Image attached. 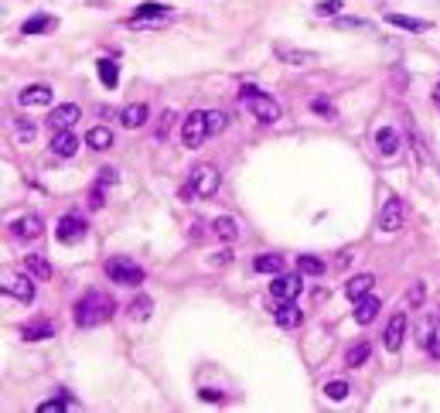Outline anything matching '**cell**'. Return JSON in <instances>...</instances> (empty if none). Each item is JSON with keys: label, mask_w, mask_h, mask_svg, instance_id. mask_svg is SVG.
<instances>
[{"label": "cell", "mask_w": 440, "mask_h": 413, "mask_svg": "<svg viewBox=\"0 0 440 413\" xmlns=\"http://www.w3.org/2000/svg\"><path fill=\"white\" fill-rule=\"evenodd\" d=\"M273 55L283 65H311V62H318L314 52H297V48H287V45H273Z\"/></svg>", "instance_id": "15"}, {"label": "cell", "mask_w": 440, "mask_h": 413, "mask_svg": "<svg viewBox=\"0 0 440 413\" xmlns=\"http://www.w3.org/2000/svg\"><path fill=\"white\" fill-rule=\"evenodd\" d=\"M434 103L440 106V82H437V89H434Z\"/></svg>", "instance_id": "48"}, {"label": "cell", "mask_w": 440, "mask_h": 413, "mask_svg": "<svg viewBox=\"0 0 440 413\" xmlns=\"http://www.w3.org/2000/svg\"><path fill=\"white\" fill-rule=\"evenodd\" d=\"M3 294H10V298H17V301L28 304L34 298V284L28 277H21V274H7L3 277Z\"/></svg>", "instance_id": "10"}, {"label": "cell", "mask_w": 440, "mask_h": 413, "mask_svg": "<svg viewBox=\"0 0 440 413\" xmlns=\"http://www.w3.org/2000/svg\"><path fill=\"white\" fill-rule=\"evenodd\" d=\"M147 116H151L147 103H130V106H123V109H120V123H123L126 130L144 126V123H147Z\"/></svg>", "instance_id": "16"}, {"label": "cell", "mask_w": 440, "mask_h": 413, "mask_svg": "<svg viewBox=\"0 0 440 413\" xmlns=\"http://www.w3.org/2000/svg\"><path fill=\"white\" fill-rule=\"evenodd\" d=\"M168 17H171V7H164V3H140L137 14L130 17V24L133 27H154V24H164Z\"/></svg>", "instance_id": "6"}, {"label": "cell", "mask_w": 440, "mask_h": 413, "mask_svg": "<svg viewBox=\"0 0 440 413\" xmlns=\"http://www.w3.org/2000/svg\"><path fill=\"white\" fill-rule=\"evenodd\" d=\"M253 270H256V274H283V256H276V253H263V256H256V260H253Z\"/></svg>", "instance_id": "26"}, {"label": "cell", "mask_w": 440, "mask_h": 413, "mask_svg": "<svg viewBox=\"0 0 440 413\" xmlns=\"http://www.w3.org/2000/svg\"><path fill=\"white\" fill-rule=\"evenodd\" d=\"M86 219L82 215H62L58 219V225H55V236H58V243H65V246H72V243H79L82 236H86Z\"/></svg>", "instance_id": "8"}, {"label": "cell", "mask_w": 440, "mask_h": 413, "mask_svg": "<svg viewBox=\"0 0 440 413\" xmlns=\"http://www.w3.org/2000/svg\"><path fill=\"white\" fill-rule=\"evenodd\" d=\"M219 185H222V175H219L215 164H198V168L191 171V188H195L201 199H212V195L219 192Z\"/></svg>", "instance_id": "5"}, {"label": "cell", "mask_w": 440, "mask_h": 413, "mask_svg": "<svg viewBox=\"0 0 440 413\" xmlns=\"http://www.w3.org/2000/svg\"><path fill=\"white\" fill-rule=\"evenodd\" d=\"M14 133H17V140L21 144H31L34 137H38V126H34V120H14Z\"/></svg>", "instance_id": "32"}, {"label": "cell", "mask_w": 440, "mask_h": 413, "mask_svg": "<svg viewBox=\"0 0 440 413\" xmlns=\"http://www.w3.org/2000/svg\"><path fill=\"white\" fill-rule=\"evenodd\" d=\"M335 24L338 27H362V31H368V21H362V17H335Z\"/></svg>", "instance_id": "41"}, {"label": "cell", "mask_w": 440, "mask_h": 413, "mask_svg": "<svg viewBox=\"0 0 440 413\" xmlns=\"http://www.w3.org/2000/svg\"><path fill=\"white\" fill-rule=\"evenodd\" d=\"M243 103H246V109H250L260 123H276V120H280V103H276L273 96L260 93V89H253V86H243Z\"/></svg>", "instance_id": "3"}, {"label": "cell", "mask_w": 440, "mask_h": 413, "mask_svg": "<svg viewBox=\"0 0 440 413\" xmlns=\"http://www.w3.org/2000/svg\"><path fill=\"white\" fill-rule=\"evenodd\" d=\"M379 229H382V232H399V229H403V205H399V199H396V195H389V199L382 202V212H379Z\"/></svg>", "instance_id": "9"}, {"label": "cell", "mask_w": 440, "mask_h": 413, "mask_svg": "<svg viewBox=\"0 0 440 413\" xmlns=\"http://www.w3.org/2000/svg\"><path fill=\"white\" fill-rule=\"evenodd\" d=\"M86 144L92 150H109V147H113V133H109L106 126H92L86 133Z\"/></svg>", "instance_id": "27"}, {"label": "cell", "mask_w": 440, "mask_h": 413, "mask_svg": "<svg viewBox=\"0 0 440 413\" xmlns=\"http://www.w3.org/2000/svg\"><path fill=\"white\" fill-rule=\"evenodd\" d=\"M314 10H318L321 17H335V14L342 10V0H321V3H318Z\"/></svg>", "instance_id": "37"}, {"label": "cell", "mask_w": 440, "mask_h": 413, "mask_svg": "<svg viewBox=\"0 0 440 413\" xmlns=\"http://www.w3.org/2000/svg\"><path fill=\"white\" fill-rule=\"evenodd\" d=\"M201 400H222V393H215V390H205V393H201Z\"/></svg>", "instance_id": "47"}, {"label": "cell", "mask_w": 440, "mask_h": 413, "mask_svg": "<svg viewBox=\"0 0 440 413\" xmlns=\"http://www.w3.org/2000/svg\"><path fill=\"white\" fill-rule=\"evenodd\" d=\"M96 185H99V188L116 185V168H102V171H99V178H96Z\"/></svg>", "instance_id": "39"}, {"label": "cell", "mask_w": 440, "mask_h": 413, "mask_svg": "<svg viewBox=\"0 0 440 413\" xmlns=\"http://www.w3.org/2000/svg\"><path fill=\"white\" fill-rule=\"evenodd\" d=\"M386 21L393 27H403V31H413V34H424L430 31V21H420V17H406V14H386Z\"/></svg>", "instance_id": "20"}, {"label": "cell", "mask_w": 440, "mask_h": 413, "mask_svg": "<svg viewBox=\"0 0 440 413\" xmlns=\"http://www.w3.org/2000/svg\"><path fill=\"white\" fill-rule=\"evenodd\" d=\"M212 232H215L222 243H236V239H239V225H236V219H229V215H219V219L212 222Z\"/></svg>", "instance_id": "21"}, {"label": "cell", "mask_w": 440, "mask_h": 413, "mask_svg": "<svg viewBox=\"0 0 440 413\" xmlns=\"http://www.w3.org/2000/svg\"><path fill=\"white\" fill-rule=\"evenodd\" d=\"M212 260H215V263H229V260H232V253H229V249H222V253H215Z\"/></svg>", "instance_id": "45"}, {"label": "cell", "mask_w": 440, "mask_h": 413, "mask_svg": "<svg viewBox=\"0 0 440 413\" xmlns=\"http://www.w3.org/2000/svg\"><path fill=\"white\" fill-rule=\"evenodd\" d=\"M311 109H314V113H321V116H328V120H335V106L328 103V100H321V96L311 103Z\"/></svg>", "instance_id": "40"}, {"label": "cell", "mask_w": 440, "mask_h": 413, "mask_svg": "<svg viewBox=\"0 0 440 413\" xmlns=\"http://www.w3.org/2000/svg\"><path fill=\"white\" fill-rule=\"evenodd\" d=\"M113 311H116V304L102 291H89L86 298H79V304L72 308V314H76V324L79 328H96V324L109 321Z\"/></svg>", "instance_id": "1"}, {"label": "cell", "mask_w": 440, "mask_h": 413, "mask_svg": "<svg viewBox=\"0 0 440 413\" xmlns=\"http://www.w3.org/2000/svg\"><path fill=\"white\" fill-rule=\"evenodd\" d=\"M372 287H375V277H372V274H358V277H352V280H349L345 294H349L352 301H362V298H365Z\"/></svg>", "instance_id": "22"}, {"label": "cell", "mask_w": 440, "mask_h": 413, "mask_svg": "<svg viewBox=\"0 0 440 413\" xmlns=\"http://www.w3.org/2000/svg\"><path fill=\"white\" fill-rule=\"evenodd\" d=\"M24 270H28L31 277H38V280H48V277H52V263H48L45 256H34V253L24 256Z\"/></svg>", "instance_id": "25"}, {"label": "cell", "mask_w": 440, "mask_h": 413, "mask_svg": "<svg viewBox=\"0 0 440 413\" xmlns=\"http://www.w3.org/2000/svg\"><path fill=\"white\" fill-rule=\"evenodd\" d=\"M10 236H14V239H21V243L38 239V236H41V219H38V215H21V219L10 225Z\"/></svg>", "instance_id": "12"}, {"label": "cell", "mask_w": 440, "mask_h": 413, "mask_svg": "<svg viewBox=\"0 0 440 413\" xmlns=\"http://www.w3.org/2000/svg\"><path fill=\"white\" fill-rule=\"evenodd\" d=\"M191 236H195V239H201V236H205V222H195V229H191Z\"/></svg>", "instance_id": "46"}, {"label": "cell", "mask_w": 440, "mask_h": 413, "mask_svg": "<svg viewBox=\"0 0 440 413\" xmlns=\"http://www.w3.org/2000/svg\"><path fill=\"white\" fill-rule=\"evenodd\" d=\"M368 359H372V345H368V342H358V345H352V348L345 352V366H349V369H362Z\"/></svg>", "instance_id": "23"}, {"label": "cell", "mask_w": 440, "mask_h": 413, "mask_svg": "<svg viewBox=\"0 0 440 413\" xmlns=\"http://www.w3.org/2000/svg\"><path fill=\"white\" fill-rule=\"evenodd\" d=\"M208 133H212V130H208V109H195V113L184 116V123H181V140H184V147H201Z\"/></svg>", "instance_id": "4"}, {"label": "cell", "mask_w": 440, "mask_h": 413, "mask_svg": "<svg viewBox=\"0 0 440 413\" xmlns=\"http://www.w3.org/2000/svg\"><path fill=\"white\" fill-rule=\"evenodd\" d=\"M406 298H410V304H424V298H427V287H424V284H417V287H410V294H406Z\"/></svg>", "instance_id": "42"}, {"label": "cell", "mask_w": 440, "mask_h": 413, "mask_svg": "<svg viewBox=\"0 0 440 413\" xmlns=\"http://www.w3.org/2000/svg\"><path fill=\"white\" fill-rule=\"evenodd\" d=\"M297 270H300L304 277H321V274H324V263H321L318 256H300V260H297Z\"/></svg>", "instance_id": "33"}, {"label": "cell", "mask_w": 440, "mask_h": 413, "mask_svg": "<svg viewBox=\"0 0 440 413\" xmlns=\"http://www.w3.org/2000/svg\"><path fill=\"white\" fill-rule=\"evenodd\" d=\"M69 407H72V400H69V397H58V400H45L38 410L41 413H55V410H69Z\"/></svg>", "instance_id": "35"}, {"label": "cell", "mask_w": 440, "mask_h": 413, "mask_svg": "<svg viewBox=\"0 0 440 413\" xmlns=\"http://www.w3.org/2000/svg\"><path fill=\"white\" fill-rule=\"evenodd\" d=\"M17 103L21 106H48L52 103V89L48 86H24L21 93H17Z\"/></svg>", "instance_id": "17"}, {"label": "cell", "mask_w": 440, "mask_h": 413, "mask_svg": "<svg viewBox=\"0 0 440 413\" xmlns=\"http://www.w3.org/2000/svg\"><path fill=\"white\" fill-rule=\"evenodd\" d=\"M375 314H379V301H375L372 294H365L362 301H355V321H358V324H368Z\"/></svg>", "instance_id": "24"}, {"label": "cell", "mask_w": 440, "mask_h": 413, "mask_svg": "<svg viewBox=\"0 0 440 413\" xmlns=\"http://www.w3.org/2000/svg\"><path fill=\"white\" fill-rule=\"evenodd\" d=\"M76 150H79L76 133H72V130H55V137H52V154H55V157H76Z\"/></svg>", "instance_id": "13"}, {"label": "cell", "mask_w": 440, "mask_h": 413, "mask_svg": "<svg viewBox=\"0 0 440 413\" xmlns=\"http://www.w3.org/2000/svg\"><path fill=\"white\" fill-rule=\"evenodd\" d=\"M300 291H304L300 274H276V280L270 284V294H273L276 301H297Z\"/></svg>", "instance_id": "7"}, {"label": "cell", "mask_w": 440, "mask_h": 413, "mask_svg": "<svg viewBox=\"0 0 440 413\" xmlns=\"http://www.w3.org/2000/svg\"><path fill=\"white\" fill-rule=\"evenodd\" d=\"M403 338H406V314H393L389 324H386V331H382V342H386L389 352H396L403 345Z\"/></svg>", "instance_id": "11"}, {"label": "cell", "mask_w": 440, "mask_h": 413, "mask_svg": "<svg viewBox=\"0 0 440 413\" xmlns=\"http://www.w3.org/2000/svg\"><path fill=\"white\" fill-rule=\"evenodd\" d=\"M21 335H24L28 342H41V338H52V335H55V324H52V321H38V324H28Z\"/></svg>", "instance_id": "31"}, {"label": "cell", "mask_w": 440, "mask_h": 413, "mask_svg": "<svg viewBox=\"0 0 440 413\" xmlns=\"http://www.w3.org/2000/svg\"><path fill=\"white\" fill-rule=\"evenodd\" d=\"M96 69H99L102 86H106V89H116V82H120V69H116V62L102 58V62H96Z\"/></svg>", "instance_id": "30"}, {"label": "cell", "mask_w": 440, "mask_h": 413, "mask_svg": "<svg viewBox=\"0 0 440 413\" xmlns=\"http://www.w3.org/2000/svg\"><path fill=\"white\" fill-rule=\"evenodd\" d=\"M52 27H55V17H45V14L28 17V21L21 24V31H24V34H45V31H52Z\"/></svg>", "instance_id": "29"}, {"label": "cell", "mask_w": 440, "mask_h": 413, "mask_svg": "<svg viewBox=\"0 0 440 413\" xmlns=\"http://www.w3.org/2000/svg\"><path fill=\"white\" fill-rule=\"evenodd\" d=\"M79 120V106L76 103H62L52 109V116H48V123L55 126V130H72V123Z\"/></svg>", "instance_id": "14"}, {"label": "cell", "mask_w": 440, "mask_h": 413, "mask_svg": "<svg viewBox=\"0 0 440 413\" xmlns=\"http://www.w3.org/2000/svg\"><path fill=\"white\" fill-rule=\"evenodd\" d=\"M324 397H328V400H345V397H349V383H345V379H331V383L324 386Z\"/></svg>", "instance_id": "34"}, {"label": "cell", "mask_w": 440, "mask_h": 413, "mask_svg": "<svg viewBox=\"0 0 440 413\" xmlns=\"http://www.w3.org/2000/svg\"><path fill=\"white\" fill-rule=\"evenodd\" d=\"M226 123H229V116H226V113H219V109H208V130H212V133L226 130Z\"/></svg>", "instance_id": "36"}, {"label": "cell", "mask_w": 440, "mask_h": 413, "mask_svg": "<svg viewBox=\"0 0 440 413\" xmlns=\"http://www.w3.org/2000/svg\"><path fill=\"white\" fill-rule=\"evenodd\" d=\"M175 120H177L175 109H164V113H161V126H157V137H161V140L168 137V130H171V123H175Z\"/></svg>", "instance_id": "38"}, {"label": "cell", "mask_w": 440, "mask_h": 413, "mask_svg": "<svg viewBox=\"0 0 440 413\" xmlns=\"http://www.w3.org/2000/svg\"><path fill=\"white\" fill-rule=\"evenodd\" d=\"M375 147H379L382 157H396V154H399V133H396L393 126H382V130L375 133Z\"/></svg>", "instance_id": "18"}, {"label": "cell", "mask_w": 440, "mask_h": 413, "mask_svg": "<svg viewBox=\"0 0 440 413\" xmlns=\"http://www.w3.org/2000/svg\"><path fill=\"white\" fill-rule=\"evenodd\" d=\"M126 314H130L133 321H147V317L154 314V301H151L147 294H140V298H133V301H130V308H126Z\"/></svg>", "instance_id": "28"}, {"label": "cell", "mask_w": 440, "mask_h": 413, "mask_svg": "<svg viewBox=\"0 0 440 413\" xmlns=\"http://www.w3.org/2000/svg\"><path fill=\"white\" fill-rule=\"evenodd\" d=\"M106 277L113 280V284H120V287H140L144 284V267H137L133 260H126V256H113V260H106Z\"/></svg>", "instance_id": "2"}, {"label": "cell", "mask_w": 440, "mask_h": 413, "mask_svg": "<svg viewBox=\"0 0 440 413\" xmlns=\"http://www.w3.org/2000/svg\"><path fill=\"white\" fill-rule=\"evenodd\" d=\"M89 205H92V208H102V188H99V185H96V192H92Z\"/></svg>", "instance_id": "44"}, {"label": "cell", "mask_w": 440, "mask_h": 413, "mask_svg": "<svg viewBox=\"0 0 440 413\" xmlns=\"http://www.w3.org/2000/svg\"><path fill=\"white\" fill-rule=\"evenodd\" d=\"M304 321V311L297 308L294 301H280V308H276V324L280 328H297Z\"/></svg>", "instance_id": "19"}, {"label": "cell", "mask_w": 440, "mask_h": 413, "mask_svg": "<svg viewBox=\"0 0 440 413\" xmlns=\"http://www.w3.org/2000/svg\"><path fill=\"white\" fill-rule=\"evenodd\" d=\"M427 352H430V359H440V335H434V338L427 342Z\"/></svg>", "instance_id": "43"}]
</instances>
